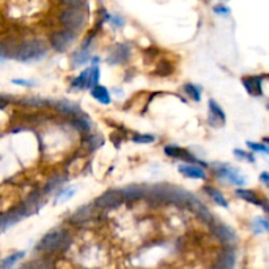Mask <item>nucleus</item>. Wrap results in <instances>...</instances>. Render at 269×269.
Segmentation results:
<instances>
[{"mask_svg":"<svg viewBox=\"0 0 269 269\" xmlns=\"http://www.w3.org/2000/svg\"><path fill=\"white\" fill-rule=\"evenodd\" d=\"M145 196L147 197V200L154 201V202L175 204L179 206H187V208H191V205L196 200V197L185 189L170 185V184L154 185L150 189L145 191Z\"/></svg>","mask_w":269,"mask_h":269,"instance_id":"f257e3e1","label":"nucleus"},{"mask_svg":"<svg viewBox=\"0 0 269 269\" xmlns=\"http://www.w3.org/2000/svg\"><path fill=\"white\" fill-rule=\"evenodd\" d=\"M71 243V237L66 230H58L53 233L46 234L41 242L37 245L36 249L46 253H58L65 251Z\"/></svg>","mask_w":269,"mask_h":269,"instance_id":"f03ea898","label":"nucleus"},{"mask_svg":"<svg viewBox=\"0 0 269 269\" xmlns=\"http://www.w3.org/2000/svg\"><path fill=\"white\" fill-rule=\"evenodd\" d=\"M46 55H48V46L45 45V42L40 40H32V41L21 44L17 48L15 58L24 63H30V62L41 61Z\"/></svg>","mask_w":269,"mask_h":269,"instance_id":"7ed1b4c3","label":"nucleus"},{"mask_svg":"<svg viewBox=\"0 0 269 269\" xmlns=\"http://www.w3.org/2000/svg\"><path fill=\"white\" fill-rule=\"evenodd\" d=\"M59 20L67 30L76 33V30L84 26L87 16L82 8H66L65 11H62Z\"/></svg>","mask_w":269,"mask_h":269,"instance_id":"20e7f679","label":"nucleus"},{"mask_svg":"<svg viewBox=\"0 0 269 269\" xmlns=\"http://www.w3.org/2000/svg\"><path fill=\"white\" fill-rule=\"evenodd\" d=\"M76 38V33L71 32V30H59L51 34L50 37V45L53 46L54 50H57L59 53L66 51L70 46L73 45V42Z\"/></svg>","mask_w":269,"mask_h":269,"instance_id":"39448f33","label":"nucleus"},{"mask_svg":"<svg viewBox=\"0 0 269 269\" xmlns=\"http://www.w3.org/2000/svg\"><path fill=\"white\" fill-rule=\"evenodd\" d=\"M24 217H26V213H25L23 205L17 206L13 210H9L8 213H5L3 216H0V233H3L4 230L9 228L13 224H16L17 222H20Z\"/></svg>","mask_w":269,"mask_h":269,"instance_id":"423d86ee","label":"nucleus"},{"mask_svg":"<svg viewBox=\"0 0 269 269\" xmlns=\"http://www.w3.org/2000/svg\"><path fill=\"white\" fill-rule=\"evenodd\" d=\"M212 231L213 234L218 238V241L222 242V243L227 245V247L234 245L237 243V234H235V231H234L233 228L228 227L226 224H213Z\"/></svg>","mask_w":269,"mask_h":269,"instance_id":"0eeeda50","label":"nucleus"},{"mask_svg":"<svg viewBox=\"0 0 269 269\" xmlns=\"http://www.w3.org/2000/svg\"><path fill=\"white\" fill-rule=\"evenodd\" d=\"M130 53V45H127V44H119V45H116L113 49L110 50L109 55L106 58V62L109 65H121V63H123V62H126L129 59Z\"/></svg>","mask_w":269,"mask_h":269,"instance_id":"6e6552de","label":"nucleus"},{"mask_svg":"<svg viewBox=\"0 0 269 269\" xmlns=\"http://www.w3.org/2000/svg\"><path fill=\"white\" fill-rule=\"evenodd\" d=\"M122 193L121 191H108L96 200V205L98 208L109 209L117 208L120 204H122Z\"/></svg>","mask_w":269,"mask_h":269,"instance_id":"1a4fd4ad","label":"nucleus"},{"mask_svg":"<svg viewBox=\"0 0 269 269\" xmlns=\"http://www.w3.org/2000/svg\"><path fill=\"white\" fill-rule=\"evenodd\" d=\"M235 263H237V255L234 252V249L226 247V248L220 251L217 264L214 267L217 269H234Z\"/></svg>","mask_w":269,"mask_h":269,"instance_id":"9d476101","label":"nucleus"},{"mask_svg":"<svg viewBox=\"0 0 269 269\" xmlns=\"http://www.w3.org/2000/svg\"><path fill=\"white\" fill-rule=\"evenodd\" d=\"M164 152H166L168 156H171V158H179V159L188 160V162H191V163L204 164L202 162L196 159L195 156H192L188 151L183 150V148H180V147L177 146H167L166 148H164Z\"/></svg>","mask_w":269,"mask_h":269,"instance_id":"9b49d317","label":"nucleus"},{"mask_svg":"<svg viewBox=\"0 0 269 269\" xmlns=\"http://www.w3.org/2000/svg\"><path fill=\"white\" fill-rule=\"evenodd\" d=\"M42 204H44V201L41 198V195L38 193V192H33L32 195L26 198L23 205V208H24L25 213H26V216H30L33 213H36L38 209L41 208Z\"/></svg>","mask_w":269,"mask_h":269,"instance_id":"f8f14e48","label":"nucleus"},{"mask_svg":"<svg viewBox=\"0 0 269 269\" xmlns=\"http://www.w3.org/2000/svg\"><path fill=\"white\" fill-rule=\"evenodd\" d=\"M218 175H220L222 179L228 180L230 183L235 184V185H245V177H243L237 170H234V168L231 167L220 168V171H218Z\"/></svg>","mask_w":269,"mask_h":269,"instance_id":"ddd939ff","label":"nucleus"},{"mask_svg":"<svg viewBox=\"0 0 269 269\" xmlns=\"http://www.w3.org/2000/svg\"><path fill=\"white\" fill-rule=\"evenodd\" d=\"M54 108L62 114H66V116H79L80 114V106L78 104H75L73 101H69V100H61V101L55 102Z\"/></svg>","mask_w":269,"mask_h":269,"instance_id":"4468645a","label":"nucleus"},{"mask_svg":"<svg viewBox=\"0 0 269 269\" xmlns=\"http://www.w3.org/2000/svg\"><path fill=\"white\" fill-rule=\"evenodd\" d=\"M261 82H263V76H248V78H243V84H245V90L249 95L252 96H261L263 90H261Z\"/></svg>","mask_w":269,"mask_h":269,"instance_id":"2eb2a0df","label":"nucleus"},{"mask_svg":"<svg viewBox=\"0 0 269 269\" xmlns=\"http://www.w3.org/2000/svg\"><path fill=\"white\" fill-rule=\"evenodd\" d=\"M91 55H92L91 54V49H88V48H80L79 50H76L71 55V63H73V69L86 65L87 62L91 59Z\"/></svg>","mask_w":269,"mask_h":269,"instance_id":"dca6fc26","label":"nucleus"},{"mask_svg":"<svg viewBox=\"0 0 269 269\" xmlns=\"http://www.w3.org/2000/svg\"><path fill=\"white\" fill-rule=\"evenodd\" d=\"M121 193H122L123 201H137L145 196V189L138 185H130L121 191Z\"/></svg>","mask_w":269,"mask_h":269,"instance_id":"f3484780","label":"nucleus"},{"mask_svg":"<svg viewBox=\"0 0 269 269\" xmlns=\"http://www.w3.org/2000/svg\"><path fill=\"white\" fill-rule=\"evenodd\" d=\"M179 171L192 179H205V172L200 166H180Z\"/></svg>","mask_w":269,"mask_h":269,"instance_id":"a211bd4d","label":"nucleus"},{"mask_svg":"<svg viewBox=\"0 0 269 269\" xmlns=\"http://www.w3.org/2000/svg\"><path fill=\"white\" fill-rule=\"evenodd\" d=\"M209 109H210V119L209 121L212 122L213 120H217V125H218V120L220 121V125H223L224 121H226V116H224V112L220 108V105L217 104L214 100H210L209 101Z\"/></svg>","mask_w":269,"mask_h":269,"instance_id":"6ab92c4d","label":"nucleus"},{"mask_svg":"<svg viewBox=\"0 0 269 269\" xmlns=\"http://www.w3.org/2000/svg\"><path fill=\"white\" fill-rule=\"evenodd\" d=\"M91 95L94 96V98H96L98 102H101L104 105H108L110 102L109 92H108V90H106L105 87L98 86H98L94 87V88L91 90Z\"/></svg>","mask_w":269,"mask_h":269,"instance_id":"aec40b11","label":"nucleus"},{"mask_svg":"<svg viewBox=\"0 0 269 269\" xmlns=\"http://www.w3.org/2000/svg\"><path fill=\"white\" fill-rule=\"evenodd\" d=\"M237 195L238 196H241L243 200L248 201V202H252L255 205H260L264 208L265 212H268V208H267V205L263 204L259 198H257L256 193L252 191H249V189H237Z\"/></svg>","mask_w":269,"mask_h":269,"instance_id":"412c9836","label":"nucleus"},{"mask_svg":"<svg viewBox=\"0 0 269 269\" xmlns=\"http://www.w3.org/2000/svg\"><path fill=\"white\" fill-rule=\"evenodd\" d=\"M94 214V210L91 206H83L78 210V212L75 213L73 217H71V220H73V223H83V222H87V220H90L91 217Z\"/></svg>","mask_w":269,"mask_h":269,"instance_id":"4be33fe9","label":"nucleus"},{"mask_svg":"<svg viewBox=\"0 0 269 269\" xmlns=\"http://www.w3.org/2000/svg\"><path fill=\"white\" fill-rule=\"evenodd\" d=\"M205 192L208 193L209 196L212 197L216 204H218L220 206H222V208H228L227 200L224 198L223 195H222L220 192H218L217 189H214V188L212 187H205Z\"/></svg>","mask_w":269,"mask_h":269,"instance_id":"5701e85b","label":"nucleus"},{"mask_svg":"<svg viewBox=\"0 0 269 269\" xmlns=\"http://www.w3.org/2000/svg\"><path fill=\"white\" fill-rule=\"evenodd\" d=\"M73 126L76 130L80 131V133H90L91 130V123L88 121V119L84 117V116H80V114L73 120Z\"/></svg>","mask_w":269,"mask_h":269,"instance_id":"b1692460","label":"nucleus"},{"mask_svg":"<svg viewBox=\"0 0 269 269\" xmlns=\"http://www.w3.org/2000/svg\"><path fill=\"white\" fill-rule=\"evenodd\" d=\"M65 181H66V176L63 175L54 176V177H51V179L49 180V183L46 184L44 192H45V193H51V192L55 191V189H58V188L61 187L62 184L65 183Z\"/></svg>","mask_w":269,"mask_h":269,"instance_id":"393cba45","label":"nucleus"},{"mask_svg":"<svg viewBox=\"0 0 269 269\" xmlns=\"http://www.w3.org/2000/svg\"><path fill=\"white\" fill-rule=\"evenodd\" d=\"M25 252H16L12 253V255H9L8 257H5L4 260L0 263V269H11L15 265V263L20 260L21 257H24Z\"/></svg>","mask_w":269,"mask_h":269,"instance_id":"a878e982","label":"nucleus"},{"mask_svg":"<svg viewBox=\"0 0 269 269\" xmlns=\"http://www.w3.org/2000/svg\"><path fill=\"white\" fill-rule=\"evenodd\" d=\"M102 143H104V139H102L101 135H91L84 141V146L90 151H94L101 146Z\"/></svg>","mask_w":269,"mask_h":269,"instance_id":"bb28decb","label":"nucleus"},{"mask_svg":"<svg viewBox=\"0 0 269 269\" xmlns=\"http://www.w3.org/2000/svg\"><path fill=\"white\" fill-rule=\"evenodd\" d=\"M98 78H100V71H98V66H94L92 69H90V73H88V80H87V88H94L98 86Z\"/></svg>","mask_w":269,"mask_h":269,"instance_id":"cd10ccee","label":"nucleus"},{"mask_svg":"<svg viewBox=\"0 0 269 269\" xmlns=\"http://www.w3.org/2000/svg\"><path fill=\"white\" fill-rule=\"evenodd\" d=\"M88 73H90V69L84 70L80 75H79L78 78L73 79V88H87V80H88Z\"/></svg>","mask_w":269,"mask_h":269,"instance_id":"c85d7f7f","label":"nucleus"},{"mask_svg":"<svg viewBox=\"0 0 269 269\" xmlns=\"http://www.w3.org/2000/svg\"><path fill=\"white\" fill-rule=\"evenodd\" d=\"M53 264L49 260H36L26 264L23 269H51Z\"/></svg>","mask_w":269,"mask_h":269,"instance_id":"c756f323","label":"nucleus"},{"mask_svg":"<svg viewBox=\"0 0 269 269\" xmlns=\"http://www.w3.org/2000/svg\"><path fill=\"white\" fill-rule=\"evenodd\" d=\"M184 91H185V94H187L188 96H191L193 100H196V101H200L201 100L200 90H198L196 86H193V84H185V86H184Z\"/></svg>","mask_w":269,"mask_h":269,"instance_id":"7c9ffc66","label":"nucleus"},{"mask_svg":"<svg viewBox=\"0 0 269 269\" xmlns=\"http://www.w3.org/2000/svg\"><path fill=\"white\" fill-rule=\"evenodd\" d=\"M253 227H255V231H256V233H260L261 227H263V231H268V220H264V218H256L255 222H253Z\"/></svg>","mask_w":269,"mask_h":269,"instance_id":"2f4dec72","label":"nucleus"},{"mask_svg":"<svg viewBox=\"0 0 269 269\" xmlns=\"http://www.w3.org/2000/svg\"><path fill=\"white\" fill-rule=\"evenodd\" d=\"M133 141L137 143H152L155 141V137L151 134H137L134 135Z\"/></svg>","mask_w":269,"mask_h":269,"instance_id":"473e14b6","label":"nucleus"},{"mask_svg":"<svg viewBox=\"0 0 269 269\" xmlns=\"http://www.w3.org/2000/svg\"><path fill=\"white\" fill-rule=\"evenodd\" d=\"M172 66L168 63V62H160L159 67L156 69L155 73L158 75H170L172 73Z\"/></svg>","mask_w":269,"mask_h":269,"instance_id":"72a5a7b5","label":"nucleus"},{"mask_svg":"<svg viewBox=\"0 0 269 269\" xmlns=\"http://www.w3.org/2000/svg\"><path fill=\"white\" fill-rule=\"evenodd\" d=\"M247 146L251 147L252 150L255 151H261V152H268V146L267 145H261V143H253V142H247Z\"/></svg>","mask_w":269,"mask_h":269,"instance_id":"f704fd0d","label":"nucleus"},{"mask_svg":"<svg viewBox=\"0 0 269 269\" xmlns=\"http://www.w3.org/2000/svg\"><path fill=\"white\" fill-rule=\"evenodd\" d=\"M234 154L237 156H242L243 159H247L249 160V162H253V156L252 155H249V154H247V152H245V151H242V150H235L234 151Z\"/></svg>","mask_w":269,"mask_h":269,"instance_id":"c9c22d12","label":"nucleus"},{"mask_svg":"<svg viewBox=\"0 0 269 269\" xmlns=\"http://www.w3.org/2000/svg\"><path fill=\"white\" fill-rule=\"evenodd\" d=\"M23 102L30 106H40V104H42L40 98H25V100H23Z\"/></svg>","mask_w":269,"mask_h":269,"instance_id":"e433bc0d","label":"nucleus"},{"mask_svg":"<svg viewBox=\"0 0 269 269\" xmlns=\"http://www.w3.org/2000/svg\"><path fill=\"white\" fill-rule=\"evenodd\" d=\"M15 84H20V86H25V87H33L34 84H33L32 82H26V80H23V79H13L12 80Z\"/></svg>","mask_w":269,"mask_h":269,"instance_id":"4c0bfd02","label":"nucleus"},{"mask_svg":"<svg viewBox=\"0 0 269 269\" xmlns=\"http://www.w3.org/2000/svg\"><path fill=\"white\" fill-rule=\"evenodd\" d=\"M7 55H8V51L5 49V46L3 44H0V61H4Z\"/></svg>","mask_w":269,"mask_h":269,"instance_id":"58836bf2","label":"nucleus"},{"mask_svg":"<svg viewBox=\"0 0 269 269\" xmlns=\"http://www.w3.org/2000/svg\"><path fill=\"white\" fill-rule=\"evenodd\" d=\"M214 12L217 13H228L230 12V9L227 7H224V5H217L214 7Z\"/></svg>","mask_w":269,"mask_h":269,"instance_id":"ea45409f","label":"nucleus"},{"mask_svg":"<svg viewBox=\"0 0 269 269\" xmlns=\"http://www.w3.org/2000/svg\"><path fill=\"white\" fill-rule=\"evenodd\" d=\"M112 23H113L114 25H117V26H120V25L123 24V20L121 19V17H112Z\"/></svg>","mask_w":269,"mask_h":269,"instance_id":"a19ab883","label":"nucleus"},{"mask_svg":"<svg viewBox=\"0 0 269 269\" xmlns=\"http://www.w3.org/2000/svg\"><path fill=\"white\" fill-rule=\"evenodd\" d=\"M260 179L263 180V181H264L265 184L269 183V176H268V173H267V172H263V173H261Z\"/></svg>","mask_w":269,"mask_h":269,"instance_id":"79ce46f5","label":"nucleus"},{"mask_svg":"<svg viewBox=\"0 0 269 269\" xmlns=\"http://www.w3.org/2000/svg\"><path fill=\"white\" fill-rule=\"evenodd\" d=\"M213 269H217V268H216V267H213Z\"/></svg>","mask_w":269,"mask_h":269,"instance_id":"37998d69","label":"nucleus"}]
</instances>
